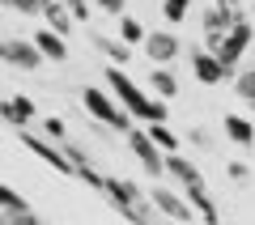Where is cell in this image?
<instances>
[{"instance_id": "cell-1", "label": "cell", "mask_w": 255, "mask_h": 225, "mask_svg": "<svg viewBox=\"0 0 255 225\" xmlns=\"http://www.w3.org/2000/svg\"><path fill=\"white\" fill-rule=\"evenodd\" d=\"M102 81H107L111 98H115L119 107L128 111V119H132V123H136V119H140V123H170V111H166V102H162V98H153V94H149L145 85H136L124 68L107 64Z\"/></svg>"}, {"instance_id": "cell-2", "label": "cell", "mask_w": 255, "mask_h": 225, "mask_svg": "<svg viewBox=\"0 0 255 225\" xmlns=\"http://www.w3.org/2000/svg\"><path fill=\"white\" fill-rule=\"evenodd\" d=\"M81 107H85V115H90L94 123L111 127V132H128V127H132L128 111L119 107L115 98H111V90H98V85H85V90H81Z\"/></svg>"}, {"instance_id": "cell-3", "label": "cell", "mask_w": 255, "mask_h": 225, "mask_svg": "<svg viewBox=\"0 0 255 225\" xmlns=\"http://www.w3.org/2000/svg\"><path fill=\"white\" fill-rule=\"evenodd\" d=\"M251 43H255V26H251L247 17H243V21H234V26L226 30V38H221V47H217L213 55H217V64H221V68L230 72V77H234L238 60L247 55V47H251Z\"/></svg>"}, {"instance_id": "cell-4", "label": "cell", "mask_w": 255, "mask_h": 225, "mask_svg": "<svg viewBox=\"0 0 255 225\" xmlns=\"http://www.w3.org/2000/svg\"><path fill=\"white\" fill-rule=\"evenodd\" d=\"M145 200H149V204H153L162 217H170V221H179V225H196V213H191V204L183 200V191L153 183V187L145 191Z\"/></svg>"}, {"instance_id": "cell-5", "label": "cell", "mask_w": 255, "mask_h": 225, "mask_svg": "<svg viewBox=\"0 0 255 225\" xmlns=\"http://www.w3.org/2000/svg\"><path fill=\"white\" fill-rule=\"evenodd\" d=\"M124 136H128V149H132V157L140 162V170H145L153 183H162V179H166V170H162V153H157V144L145 136V127H128Z\"/></svg>"}, {"instance_id": "cell-6", "label": "cell", "mask_w": 255, "mask_h": 225, "mask_svg": "<svg viewBox=\"0 0 255 225\" xmlns=\"http://www.w3.org/2000/svg\"><path fill=\"white\" fill-rule=\"evenodd\" d=\"M17 140L26 144V149H30V153L38 157V162H47V166H51L55 174H68V179H73V162L64 157V149H60V144H51V140H47V136L30 132V127H21V132H17Z\"/></svg>"}, {"instance_id": "cell-7", "label": "cell", "mask_w": 255, "mask_h": 225, "mask_svg": "<svg viewBox=\"0 0 255 225\" xmlns=\"http://www.w3.org/2000/svg\"><path fill=\"white\" fill-rule=\"evenodd\" d=\"M0 60L9 64V68H21V72H38L47 64L30 38H0Z\"/></svg>"}, {"instance_id": "cell-8", "label": "cell", "mask_w": 255, "mask_h": 225, "mask_svg": "<svg viewBox=\"0 0 255 225\" xmlns=\"http://www.w3.org/2000/svg\"><path fill=\"white\" fill-rule=\"evenodd\" d=\"M140 47H145V55L153 60V68H170V64L179 60V51H183V47H179V38H174L170 30H149Z\"/></svg>"}, {"instance_id": "cell-9", "label": "cell", "mask_w": 255, "mask_h": 225, "mask_svg": "<svg viewBox=\"0 0 255 225\" xmlns=\"http://www.w3.org/2000/svg\"><path fill=\"white\" fill-rule=\"evenodd\" d=\"M0 119L21 132V127L38 123V107H34V98H26V94H9V98L0 102Z\"/></svg>"}, {"instance_id": "cell-10", "label": "cell", "mask_w": 255, "mask_h": 225, "mask_svg": "<svg viewBox=\"0 0 255 225\" xmlns=\"http://www.w3.org/2000/svg\"><path fill=\"white\" fill-rule=\"evenodd\" d=\"M162 170L170 174L174 183H183V187H209L204 174H200V166L191 162V157H183V153H162Z\"/></svg>"}, {"instance_id": "cell-11", "label": "cell", "mask_w": 255, "mask_h": 225, "mask_svg": "<svg viewBox=\"0 0 255 225\" xmlns=\"http://www.w3.org/2000/svg\"><path fill=\"white\" fill-rule=\"evenodd\" d=\"M191 72H196V81H204V85H221V81H230V72L217 64V55L213 51H204V47H191Z\"/></svg>"}, {"instance_id": "cell-12", "label": "cell", "mask_w": 255, "mask_h": 225, "mask_svg": "<svg viewBox=\"0 0 255 225\" xmlns=\"http://www.w3.org/2000/svg\"><path fill=\"white\" fill-rule=\"evenodd\" d=\"M102 196H107L111 204H149L145 191H140L132 179H119V174H107V187H102Z\"/></svg>"}, {"instance_id": "cell-13", "label": "cell", "mask_w": 255, "mask_h": 225, "mask_svg": "<svg viewBox=\"0 0 255 225\" xmlns=\"http://www.w3.org/2000/svg\"><path fill=\"white\" fill-rule=\"evenodd\" d=\"M230 26H234V21H230V17H226L221 9H204V13H200V30H204V51H217Z\"/></svg>"}, {"instance_id": "cell-14", "label": "cell", "mask_w": 255, "mask_h": 225, "mask_svg": "<svg viewBox=\"0 0 255 225\" xmlns=\"http://www.w3.org/2000/svg\"><path fill=\"white\" fill-rule=\"evenodd\" d=\"M183 200L191 204L196 221H204V225H217V221H221V213H217V204H213L209 187H183Z\"/></svg>"}, {"instance_id": "cell-15", "label": "cell", "mask_w": 255, "mask_h": 225, "mask_svg": "<svg viewBox=\"0 0 255 225\" xmlns=\"http://www.w3.org/2000/svg\"><path fill=\"white\" fill-rule=\"evenodd\" d=\"M30 43L38 47V55H43V60H55V64H60V60H68V38H60L55 30H47V26L38 30V34L30 38Z\"/></svg>"}, {"instance_id": "cell-16", "label": "cell", "mask_w": 255, "mask_h": 225, "mask_svg": "<svg viewBox=\"0 0 255 225\" xmlns=\"http://www.w3.org/2000/svg\"><path fill=\"white\" fill-rule=\"evenodd\" d=\"M221 127H226V140H234L238 149H251V144H255V123L247 115H226Z\"/></svg>"}, {"instance_id": "cell-17", "label": "cell", "mask_w": 255, "mask_h": 225, "mask_svg": "<svg viewBox=\"0 0 255 225\" xmlns=\"http://www.w3.org/2000/svg\"><path fill=\"white\" fill-rule=\"evenodd\" d=\"M38 17H43V21H47V30H55L60 38H68V34H73V26H77V21L68 17V9H64V0H47Z\"/></svg>"}, {"instance_id": "cell-18", "label": "cell", "mask_w": 255, "mask_h": 225, "mask_svg": "<svg viewBox=\"0 0 255 225\" xmlns=\"http://www.w3.org/2000/svg\"><path fill=\"white\" fill-rule=\"evenodd\" d=\"M115 30H119V43H124V47H140V43H145V34H149V30H145V21H140V17H132V13H119Z\"/></svg>"}, {"instance_id": "cell-19", "label": "cell", "mask_w": 255, "mask_h": 225, "mask_svg": "<svg viewBox=\"0 0 255 225\" xmlns=\"http://www.w3.org/2000/svg\"><path fill=\"white\" fill-rule=\"evenodd\" d=\"M145 136L157 144V153H179V132H174L170 123H149Z\"/></svg>"}, {"instance_id": "cell-20", "label": "cell", "mask_w": 255, "mask_h": 225, "mask_svg": "<svg viewBox=\"0 0 255 225\" xmlns=\"http://www.w3.org/2000/svg\"><path fill=\"white\" fill-rule=\"evenodd\" d=\"M94 47H98V51L107 55L111 64H115V68H124V64L132 60V47H124V43H119V38H107V34H94Z\"/></svg>"}, {"instance_id": "cell-21", "label": "cell", "mask_w": 255, "mask_h": 225, "mask_svg": "<svg viewBox=\"0 0 255 225\" xmlns=\"http://www.w3.org/2000/svg\"><path fill=\"white\" fill-rule=\"evenodd\" d=\"M149 90L166 102V98H174V94H179V81H174L170 68H153V72H149Z\"/></svg>"}, {"instance_id": "cell-22", "label": "cell", "mask_w": 255, "mask_h": 225, "mask_svg": "<svg viewBox=\"0 0 255 225\" xmlns=\"http://www.w3.org/2000/svg\"><path fill=\"white\" fill-rule=\"evenodd\" d=\"M38 127H43L38 136H47L51 144H64V140H68V127H64V119H60V115H47V119H38Z\"/></svg>"}, {"instance_id": "cell-23", "label": "cell", "mask_w": 255, "mask_h": 225, "mask_svg": "<svg viewBox=\"0 0 255 225\" xmlns=\"http://www.w3.org/2000/svg\"><path fill=\"white\" fill-rule=\"evenodd\" d=\"M26 196H21V191H13L9 183H0V213H26Z\"/></svg>"}, {"instance_id": "cell-24", "label": "cell", "mask_w": 255, "mask_h": 225, "mask_svg": "<svg viewBox=\"0 0 255 225\" xmlns=\"http://www.w3.org/2000/svg\"><path fill=\"white\" fill-rule=\"evenodd\" d=\"M234 94H238L243 102H255V68L234 72Z\"/></svg>"}, {"instance_id": "cell-25", "label": "cell", "mask_w": 255, "mask_h": 225, "mask_svg": "<svg viewBox=\"0 0 255 225\" xmlns=\"http://www.w3.org/2000/svg\"><path fill=\"white\" fill-rule=\"evenodd\" d=\"M162 17L166 21H187L191 17V0H162Z\"/></svg>"}, {"instance_id": "cell-26", "label": "cell", "mask_w": 255, "mask_h": 225, "mask_svg": "<svg viewBox=\"0 0 255 225\" xmlns=\"http://www.w3.org/2000/svg\"><path fill=\"white\" fill-rule=\"evenodd\" d=\"M213 9H221L230 21H243L247 17V13H243V0H213Z\"/></svg>"}, {"instance_id": "cell-27", "label": "cell", "mask_w": 255, "mask_h": 225, "mask_svg": "<svg viewBox=\"0 0 255 225\" xmlns=\"http://www.w3.org/2000/svg\"><path fill=\"white\" fill-rule=\"evenodd\" d=\"M64 9L73 21H90V0H64Z\"/></svg>"}, {"instance_id": "cell-28", "label": "cell", "mask_w": 255, "mask_h": 225, "mask_svg": "<svg viewBox=\"0 0 255 225\" xmlns=\"http://www.w3.org/2000/svg\"><path fill=\"white\" fill-rule=\"evenodd\" d=\"M43 4H47V0H17L13 9H17V13H26V17H38V13H43Z\"/></svg>"}, {"instance_id": "cell-29", "label": "cell", "mask_w": 255, "mask_h": 225, "mask_svg": "<svg viewBox=\"0 0 255 225\" xmlns=\"http://www.w3.org/2000/svg\"><path fill=\"white\" fill-rule=\"evenodd\" d=\"M9 225H47V221H43V217H34V213L26 208V213H9Z\"/></svg>"}, {"instance_id": "cell-30", "label": "cell", "mask_w": 255, "mask_h": 225, "mask_svg": "<svg viewBox=\"0 0 255 225\" xmlns=\"http://www.w3.org/2000/svg\"><path fill=\"white\" fill-rule=\"evenodd\" d=\"M94 4H98L102 13H111V17H119V13H124V4H128V0H94Z\"/></svg>"}, {"instance_id": "cell-31", "label": "cell", "mask_w": 255, "mask_h": 225, "mask_svg": "<svg viewBox=\"0 0 255 225\" xmlns=\"http://www.w3.org/2000/svg\"><path fill=\"white\" fill-rule=\"evenodd\" d=\"M226 174H230V179H234V183H243V179H251V170H247L243 162H230V166H226Z\"/></svg>"}, {"instance_id": "cell-32", "label": "cell", "mask_w": 255, "mask_h": 225, "mask_svg": "<svg viewBox=\"0 0 255 225\" xmlns=\"http://www.w3.org/2000/svg\"><path fill=\"white\" fill-rule=\"evenodd\" d=\"M13 4H17V0H0V9H13Z\"/></svg>"}, {"instance_id": "cell-33", "label": "cell", "mask_w": 255, "mask_h": 225, "mask_svg": "<svg viewBox=\"0 0 255 225\" xmlns=\"http://www.w3.org/2000/svg\"><path fill=\"white\" fill-rule=\"evenodd\" d=\"M0 225H9V213H0Z\"/></svg>"}, {"instance_id": "cell-34", "label": "cell", "mask_w": 255, "mask_h": 225, "mask_svg": "<svg viewBox=\"0 0 255 225\" xmlns=\"http://www.w3.org/2000/svg\"><path fill=\"white\" fill-rule=\"evenodd\" d=\"M0 17H4V9H0Z\"/></svg>"}, {"instance_id": "cell-35", "label": "cell", "mask_w": 255, "mask_h": 225, "mask_svg": "<svg viewBox=\"0 0 255 225\" xmlns=\"http://www.w3.org/2000/svg\"><path fill=\"white\" fill-rule=\"evenodd\" d=\"M0 90H4V85H0Z\"/></svg>"}, {"instance_id": "cell-36", "label": "cell", "mask_w": 255, "mask_h": 225, "mask_svg": "<svg viewBox=\"0 0 255 225\" xmlns=\"http://www.w3.org/2000/svg\"><path fill=\"white\" fill-rule=\"evenodd\" d=\"M251 26H255V21H251Z\"/></svg>"}, {"instance_id": "cell-37", "label": "cell", "mask_w": 255, "mask_h": 225, "mask_svg": "<svg viewBox=\"0 0 255 225\" xmlns=\"http://www.w3.org/2000/svg\"><path fill=\"white\" fill-rule=\"evenodd\" d=\"M251 68H255V64H251Z\"/></svg>"}]
</instances>
